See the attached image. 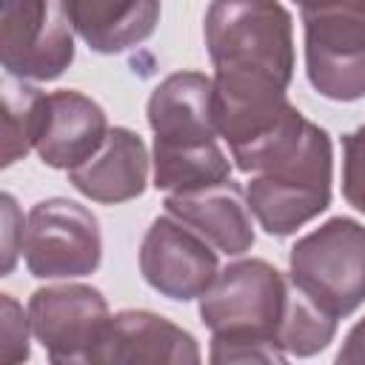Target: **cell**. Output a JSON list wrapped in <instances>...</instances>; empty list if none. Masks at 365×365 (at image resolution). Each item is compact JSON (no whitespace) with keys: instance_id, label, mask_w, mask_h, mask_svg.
<instances>
[{"instance_id":"cell-1","label":"cell","mask_w":365,"mask_h":365,"mask_svg":"<svg viewBox=\"0 0 365 365\" xmlns=\"http://www.w3.org/2000/svg\"><path fill=\"white\" fill-rule=\"evenodd\" d=\"M214 74V120L240 154L297 111L285 100L294 71L291 14L277 0H214L205 14Z\"/></svg>"},{"instance_id":"cell-2","label":"cell","mask_w":365,"mask_h":365,"mask_svg":"<svg viewBox=\"0 0 365 365\" xmlns=\"http://www.w3.org/2000/svg\"><path fill=\"white\" fill-rule=\"evenodd\" d=\"M291 282L262 259L231 262L200 297V317L211 328V362H282L279 325Z\"/></svg>"},{"instance_id":"cell-3","label":"cell","mask_w":365,"mask_h":365,"mask_svg":"<svg viewBox=\"0 0 365 365\" xmlns=\"http://www.w3.org/2000/svg\"><path fill=\"white\" fill-rule=\"evenodd\" d=\"M248 208L271 237H285L331 202V140L305 123L297 143L259 168L248 182Z\"/></svg>"},{"instance_id":"cell-4","label":"cell","mask_w":365,"mask_h":365,"mask_svg":"<svg viewBox=\"0 0 365 365\" xmlns=\"http://www.w3.org/2000/svg\"><path fill=\"white\" fill-rule=\"evenodd\" d=\"M291 282L331 317L365 302V225L334 217L291 248Z\"/></svg>"},{"instance_id":"cell-5","label":"cell","mask_w":365,"mask_h":365,"mask_svg":"<svg viewBox=\"0 0 365 365\" xmlns=\"http://www.w3.org/2000/svg\"><path fill=\"white\" fill-rule=\"evenodd\" d=\"M23 257L31 277H86L100 265L103 240L97 217L66 197H51L29 211Z\"/></svg>"},{"instance_id":"cell-6","label":"cell","mask_w":365,"mask_h":365,"mask_svg":"<svg viewBox=\"0 0 365 365\" xmlns=\"http://www.w3.org/2000/svg\"><path fill=\"white\" fill-rule=\"evenodd\" d=\"M305 23V66L311 86L339 103L365 97V11L311 9Z\"/></svg>"},{"instance_id":"cell-7","label":"cell","mask_w":365,"mask_h":365,"mask_svg":"<svg viewBox=\"0 0 365 365\" xmlns=\"http://www.w3.org/2000/svg\"><path fill=\"white\" fill-rule=\"evenodd\" d=\"M154 163H174L217 148L214 80L200 71L168 74L148 100Z\"/></svg>"},{"instance_id":"cell-8","label":"cell","mask_w":365,"mask_h":365,"mask_svg":"<svg viewBox=\"0 0 365 365\" xmlns=\"http://www.w3.org/2000/svg\"><path fill=\"white\" fill-rule=\"evenodd\" d=\"M0 54L14 77H60L74 60L71 23L60 0H3Z\"/></svg>"},{"instance_id":"cell-9","label":"cell","mask_w":365,"mask_h":365,"mask_svg":"<svg viewBox=\"0 0 365 365\" xmlns=\"http://www.w3.org/2000/svg\"><path fill=\"white\" fill-rule=\"evenodd\" d=\"M29 322L51 362H94V354L111 322L108 305L97 288L54 285L29 299Z\"/></svg>"},{"instance_id":"cell-10","label":"cell","mask_w":365,"mask_h":365,"mask_svg":"<svg viewBox=\"0 0 365 365\" xmlns=\"http://www.w3.org/2000/svg\"><path fill=\"white\" fill-rule=\"evenodd\" d=\"M140 271L154 291L180 302L202 297L220 274L211 242L171 214L151 222L140 248Z\"/></svg>"},{"instance_id":"cell-11","label":"cell","mask_w":365,"mask_h":365,"mask_svg":"<svg viewBox=\"0 0 365 365\" xmlns=\"http://www.w3.org/2000/svg\"><path fill=\"white\" fill-rule=\"evenodd\" d=\"M108 125L103 108L71 88L51 91L43 100L40 131H37V154L51 168H77L106 143Z\"/></svg>"},{"instance_id":"cell-12","label":"cell","mask_w":365,"mask_h":365,"mask_svg":"<svg viewBox=\"0 0 365 365\" xmlns=\"http://www.w3.org/2000/svg\"><path fill=\"white\" fill-rule=\"evenodd\" d=\"M165 211L191 225L225 254H242L254 245L248 202L242 197V188L231 177L214 185L168 194Z\"/></svg>"},{"instance_id":"cell-13","label":"cell","mask_w":365,"mask_h":365,"mask_svg":"<svg viewBox=\"0 0 365 365\" xmlns=\"http://www.w3.org/2000/svg\"><path fill=\"white\" fill-rule=\"evenodd\" d=\"M94 362H200L197 339L151 311L111 317Z\"/></svg>"},{"instance_id":"cell-14","label":"cell","mask_w":365,"mask_h":365,"mask_svg":"<svg viewBox=\"0 0 365 365\" xmlns=\"http://www.w3.org/2000/svg\"><path fill=\"white\" fill-rule=\"evenodd\" d=\"M148 154L128 128H111L106 143L83 165L68 171V182L94 202H125L145 191Z\"/></svg>"},{"instance_id":"cell-15","label":"cell","mask_w":365,"mask_h":365,"mask_svg":"<svg viewBox=\"0 0 365 365\" xmlns=\"http://www.w3.org/2000/svg\"><path fill=\"white\" fill-rule=\"evenodd\" d=\"M71 29L100 54H120L148 40L160 20V0H60Z\"/></svg>"},{"instance_id":"cell-16","label":"cell","mask_w":365,"mask_h":365,"mask_svg":"<svg viewBox=\"0 0 365 365\" xmlns=\"http://www.w3.org/2000/svg\"><path fill=\"white\" fill-rule=\"evenodd\" d=\"M46 94L29 83L6 77L3 83V165L17 163L37 143Z\"/></svg>"},{"instance_id":"cell-17","label":"cell","mask_w":365,"mask_h":365,"mask_svg":"<svg viewBox=\"0 0 365 365\" xmlns=\"http://www.w3.org/2000/svg\"><path fill=\"white\" fill-rule=\"evenodd\" d=\"M334 331H336V317H331L325 308H319L308 294H302L291 282L285 317L277 336L279 348L294 356H311L334 339Z\"/></svg>"},{"instance_id":"cell-18","label":"cell","mask_w":365,"mask_h":365,"mask_svg":"<svg viewBox=\"0 0 365 365\" xmlns=\"http://www.w3.org/2000/svg\"><path fill=\"white\" fill-rule=\"evenodd\" d=\"M342 194L365 214V125L342 137Z\"/></svg>"},{"instance_id":"cell-19","label":"cell","mask_w":365,"mask_h":365,"mask_svg":"<svg viewBox=\"0 0 365 365\" xmlns=\"http://www.w3.org/2000/svg\"><path fill=\"white\" fill-rule=\"evenodd\" d=\"M0 362L14 365L29 359V331H26V317L23 308L3 294V334H0Z\"/></svg>"},{"instance_id":"cell-20","label":"cell","mask_w":365,"mask_h":365,"mask_svg":"<svg viewBox=\"0 0 365 365\" xmlns=\"http://www.w3.org/2000/svg\"><path fill=\"white\" fill-rule=\"evenodd\" d=\"M23 217L17 211V202L11 194H3V274H9L17 262V254L23 251Z\"/></svg>"},{"instance_id":"cell-21","label":"cell","mask_w":365,"mask_h":365,"mask_svg":"<svg viewBox=\"0 0 365 365\" xmlns=\"http://www.w3.org/2000/svg\"><path fill=\"white\" fill-rule=\"evenodd\" d=\"M336 362H365V319L348 334L345 348L336 354Z\"/></svg>"},{"instance_id":"cell-22","label":"cell","mask_w":365,"mask_h":365,"mask_svg":"<svg viewBox=\"0 0 365 365\" xmlns=\"http://www.w3.org/2000/svg\"><path fill=\"white\" fill-rule=\"evenodd\" d=\"M302 11H311V9H328V6H339V9H356V11H365V0H294Z\"/></svg>"}]
</instances>
